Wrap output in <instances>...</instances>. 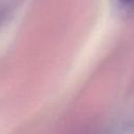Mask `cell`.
Instances as JSON below:
<instances>
[{"label":"cell","mask_w":134,"mask_h":134,"mask_svg":"<svg viewBox=\"0 0 134 134\" xmlns=\"http://www.w3.org/2000/svg\"><path fill=\"white\" fill-rule=\"evenodd\" d=\"M112 4L120 14H131L134 12V0H112Z\"/></svg>","instance_id":"1"}]
</instances>
